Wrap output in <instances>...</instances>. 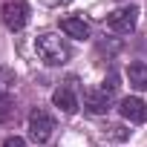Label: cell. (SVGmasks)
Instances as JSON below:
<instances>
[{
  "instance_id": "obj_11",
  "label": "cell",
  "mask_w": 147,
  "mask_h": 147,
  "mask_svg": "<svg viewBox=\"0 0 147 147\" xmlns=\"http://www.w3.org/2000/svg\"><path fill=\"white\" fill-rule=\"evenodd\" d=\"M12 87H15V69L0 66V95H9Z\"/></svg>"
},
{
  "instance_id": "obj_1",
  "label": "cell",
  "mask_w": 147,
  "mask_h": 147,
  "mask_svg": "<svg viewBox=\"0 0 147 147\" xmlns=\"http://www.w3.org/2000/svg\"><path fill=\"white\" fill-rule=\"evenodd\" d=\"M35 52H38V58H40L43 63H49V66H61V63L69 61V46H66V40H63L61 35H55V32L38 35V38H35Z\"/></svg>"
},
{
  "instance_id": "obj_13",
  "label": "cell",
  "mask_w": 147,
  "mask_h": 147,
  "mask_svg": "<svg viewBox=\"0 0 147 147\" xmlns=\"http://www.w3.org/2000/svg\"><path fill=\"white\" fill-rule=\"evenodd\" d=\"M3 147H26V141H23L20 136H9V138L3 141Z\"/></svg>"
},
{
  "instance_id": "obj_7",
  "label": "cell",
  "mask_w": 147,
  "mask_h": 147,
  "mask_svg": "<svg viewBox=\"0 0 147 147\" xmlns=\"http://www.w3.org/2000/svg\"><path fill=\"white\" fill-rule=\"evenodd\" d=\"M118 110H121V115H124L130 124H144V121H147V104H144L141 98H133V95H130V98L121 101Z\"/></svg>"
},
{
  "instance_id": "obj_9",
  "label": "cell",
  "mask_w": 147,
  "mask_h": 147,
  "mask_svg": "<svg viewBox=\"0 0 147 147\" xmlns=\"http://www.w3.org/2000/svg\"><path fill=\"white\" fill-rule=\"evenodd\" d=\"M127 81H130V87H136V90H147V66H144L141 61H136V63L127 66Z\"/></svg>"
},
{
  "instance_id": "obj_2",
  "label": "cell",
  "mask_w": 147,
  "mask_h": 147,
  "mask_svg": "<svg viewBox=\"0 0 147 147\" xmlns=\"http://www.w3.org/2000/svg\"><path fill=\"white\" fill-rule=\"evenodd\" d=\"M52 130H55V118L46 110H32L29 113V136H32V141L46 144L52 138Z\"/></svg>"
},
{
  "instance_id": "obj_5",
  "label": "cell",
  "mask_w": 147,
  "mask_h": 147,
  "mask_svg": "<svg viewBox=\"0 0 147 147\" xmlns=\"http://www.w3.org/2000/svg\"><path fill=\"white\" fill-rule=\"evenodd\" d=\"M84 107L92 113V115H104L110 107H113V92L107 87H92L84 92Z\"/></svg>"
},
{
  "instance_id": "obj_8",
  "label": "cell",
  "mask_w": 147,
  "mask_h": 147,
  "mask_svg": "<svg viewBox=\"0 0 147 147\" xmlns=\"http://www.w3.org/2000/svg\"><path fill=\"white\" fill-rule=\"evenodd\" d=\"M61 29H63L69 38H78V40L90 38V23H87L84 18H63V20H61Z\"/></svg>"
},
{
  "instance_id": "obj_6",
  "label": "cell",
  "mask_w": 147,
  "mask_h": 147,
  "mask_svg": "<svg viewBox=\"0 0 147 147\" xmlns=\"http://www.w3.org/2000/svg\"><path fill=\"white\" fill-rule=\"evenodd\" d=\"M52 104L61 110V113H75L78 110V98H75V81H66V84H61L55 92H52Z\"/></svg>"
},
{
  "instance_id": "obj_12",
  "label": "cell",
  "mask_w": 147,
  "mask_h": 147,
  "mask_svg": "<svg viewBox=\"0 0 147 147\" xmlns=\"http://www.w3.org/2000/svg\"><path fill=\"white\" fill-rule=\"evenodd\" d=\"M104 136L113 138V141H127V138H130V130H124L121 124H110V127L104 130Z\"/></svg>"
},
{
  "instance_id": "obj_10",
  "label": "cell",
  "mask_w": 147,
  "mask_h": 147,
  "mask_svg": "<svg viewBox=\"0 0 147 147\" xmlns=\"http://www.w3.org/2000/svg\"><path fill=\"white\" fill-rule=\"evenodd\" d=\"M15 113H18L15 98H12V95H0V124L12 121V118H15Z\"/></svg>"
},
{
  "instance_id": "obj_3",
  "label": "cell",
  "mask_w": 147,
  "mask_h": 147,
  "mask_svg": "<svg viewBox=\"0 0 147 147\" xmlns=\"http://www.w3.org/2000/svg\"><path fill=\"white\" fill-rule=\"evenodd\" d=\"M136 23H138L136 6H121V9L110 12V18H107V26H110V32H115V35H130V32L136 29Z\"/></svg>"
},
{
  "instance_id": "obj_14",
  "label": "cell",
  "mask_w": 147,
  "mask_h": 147,
  "mask_svg": "<svg viewBox=\"0 0 147 147\" xmlns=\"http://www.w3.org/2000/svg\"><path fill=\"white\" fill-rule=\"evenodd\" d=\"M43 6H66V3H72V0H40Z\"/></svg>"
},
{
  "instance_id": "obj_4",
  "label": "cell",
  "mask_w": 147,
  "mask_h": 147,
  "mask_svg": "<svg viewBox=\"0 0 147 147\" xmlns=\"http://www.w3.org/2000/svg\"><path fill=\"white\" fill-rule=\"evenodd\" d=\"M0 18H3V23L12 29V32H20L29 20V9L23 0H9V3H3V9H0Z\"/></svg>"
}]
</instances>
